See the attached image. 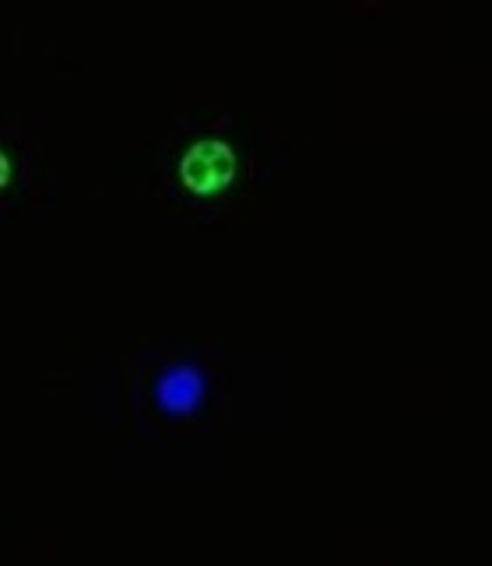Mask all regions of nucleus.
Segmentation results:
<instances>
[{
    "mask_svg": "<svg viewBox=\"0 0 492 566\" xmlns=\"http://www.w3.org/2000/svg\"><path fill=\"white\" fill-rule=\"evenodd\" d=\"M235 177V155L226 142H197L180 159V180L187 190L211 198L232 184Z\"/></svg>",
    "mask_w": 492,
    "mask_h": 566,
    "instance_id": "obj_1",
    "label": "nucleus"
},
{
    "mask_svg": "<svg viewBox=\"0 0 492 566\" xmlns=\"http://www.w3.org/2000/svg\"><path fill=\"white\" fill-rule=\"evenodd\" d=\"M205 395H208V377L193 363H172L155 380V405L172 419L193 416L205 405Z\"/></svg>",
    "mask_w": 492,
    "mask_h": 566,
    "instance_id": "obj_2",
    "label": "nucleus"
},
{
    "mask_svg": "<svg viewBox=\"0 0 492 566\" xmlns=\"http://www.w3.org/2000/svg\"><path fill=\"white\" fill-rule=\"evenodd\" d=\"M0 180H4V184L11 180V159H8V155H4V177H0Z\"/></svg>",
    "mask_w": 492,
    "mask_h": 566,
    "instance_id": "obj_3",
    "label": "nucleus"
}]
</instances>
